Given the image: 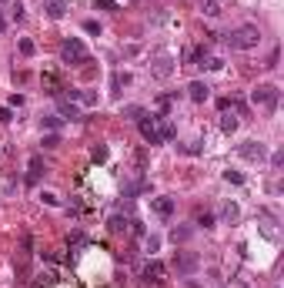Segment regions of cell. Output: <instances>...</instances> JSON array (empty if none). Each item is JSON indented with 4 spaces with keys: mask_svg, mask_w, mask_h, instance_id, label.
<instances>
[{
    "mask_svg": "<svg viewBox=\"0 0 284 288\" xmlns=\"http://www.w3.org/2000/svg\"><path fill=\"white\" fill-rule=\"evenodd\" d=\"M57 144H60L57 134H47V138H44V147H57Z\"/></svg>",
    "mask_w": 284,
    "mask_h": 288,
    "instance_id": "cell-32",
    "label": "cell"
},
{
    "mask_svg": "<svg viewBox=\"0 0 284 288\" xmlns=\"http://www.w3.org/2000/svg\"><path fill=\"white\" fill-rule=\"evenodd\" d=\"M251 101H254L257 108H264V111H274L278 101H281V90L274 84H257L254 90H251Z\"/></svg>",
    "mask_w": 284,
    "mask_h": 288,
    "instance_id": "cell-3",
    "label": "cell"
},
{
    "mask_svg": "<svg viewBox=\"0 0 284 288\" xmlns=\"http://www.w3.org/2000/svg\"><path fill=\"white\" fill-rule=\"evenodd\" d=\"M224 181H227V184H244V174H241V171H231V168H227V171H224Z\"/></svg>",
    "mask_w": 284,
    "mask_h": 288,
    "instance_id": "cell-22",
    "label": "cell"
},
{
    "mask_svg": "<svg viewBox=\"0 0 284 288\" xmlns=\"http://www.w3.org/2000/svg\"><path fill=\"white\" fill-rule=\"evenodd\" d=\"M221 218H224V221H231V225H234V221L241 218V208H237V204H234V201H227L224 208H221Z\"/></svg>",
    "mask_w": 284,
    "mask_h": 288,
    "instance_id": "cell-17",
    "label": "cell"
},
{
    "mask_svg": "<svg viewBox=\"0 0 284 288\" xmlns=\"http://www.w3.org/2000/svg\"><path fill=\"white\" fill-rule=\"evenodd\" d=\"M187 97H191L194 104H204V101L211 97V87L204 84V81H191V84H187Z\"/></svg>",
    "mask_w": 284,
    "mask_h": 288,
    "instance_id": "cell-9",
    "label": "cell"
},
{
    "mask_svg": "<svg viewBox=\"0 0 284 288\" xmlns=\"http://www.w3.org/2000/svg\"><path fill=\"white\" fill-rule=\"evenodd\" d=\"M164 275H167V265H164V261L150 258L147 265H144V278H147V282H154V285H161V282H164Z\"/></svg>",
    "mask_w": 284,
    "mask_h": 288,
    "instance_id": "cell-8",
    "label": "cell"
},
{
    "mask_svg": "<svg viewBox=\"0 0 284 288\" xmlns=\"http://www.w3.org/2000/svg\"><path fill=\"white\" fill-rule=\"evenodd\" d=\"M124 114L131 117V121H141V117H144V114H147V111H144L141 104H127V108H124Z\"/></svg>",
    "mask_w": 284,
    "mask_h": 288,
    "instance_id": "cell-20",
    "label": "cell"
},
{
    "mask_svg": "<svg viewBox=\"0 0 284 288\" xmlns=\"http://www.w3.org/2000/svg\"><path fill=\"white\" fill-rule=\"evenodd\" d=\"M137 127L147 144H164V114H144L137 121Z\"/></svg>",
    "mask_w": 284,
    "mask_h": 288,
    "instance_id": "cell-2",
    "label": "cell"
},
{
    "mask_svg": "<svg viewBox=\"0 0 284 288\" xmlns=\"http://www.w3.org/2000/svg\"><path fill=\"white\" fill-rule=\"evenodd\" d=\"M237 124H241V121H237V114H221V131H224V134H234V131H237Z\"/></svg>",
    "mask_w": 284,
    "mask_h": 288,
    "instance_id": "cell-16",
    "label": "cell"
},
{
    "mask_svg": "<svg viewBox=\"0 0 284 288\" xmlns=\"http://www.w3.org/2000/svg\"><path fill=\"white\" fill-rule=\"evenodd\" d=\"M57 117H64V121H77V117H81V111H77V104H74V101L57 97Z\"/></svg>",
    "mask_w": 284,
    "mask_h": 288,
    "instance_id": "cell-10",
    "label": "cell"
},
{
    "mask_svg": "<svg viewBox=\"0 0 284 288\" xmlns=\"http://www.w3.org/2000/svg\"><path fill=\"white\" fill-rule=\"evenodd\" d=\"M0 3H7V0H0Z\"/></svg>",
    "mask_w": 284,
    "mask_h": 288,
    "instance_id": "cell-36",
    "label": "cell"
},
{
    "mask_svg": "<svg viewBox=\"0 0 284 288\" xmlns=\"http://www.w3.org/2000/svg\"><path fill=\"white\" fill-rule=\"evenodd\" d=\"M94 7H97V10H117L114 0H94Z\"/></svg>",
    "mask_w": 284,
    "mask_h": 288,
    "instance_id": "cell-29",
    "label": "cell"
},
{
    "mask_svg": "<svg viewBox=\"0 0 284 288\" xmlns=\"http://www.w3.org/2000/svg\"><path fill=\"white\" fill-rule=\"evenodd\" d=\"M0 121H3V124L14 121V108H0Z\"/></svg>",
    "mask_w": 284,
    "mask_h": 288,
    "instance_id": "cell-31",
    "label": "cell"
},
{
    "mask_svg": "<svg viewBox=\"0 0 284 288\" xmlns=\"http://www.w3.org/2000/svg\"><path fill=\"white\" fill-rule=\"evenodd\" d=\"M150 211L161 215V218H170L174 215V198H150Z\"/></svg>",
    "mask_w": 284,
    "mask_h": 288,
    "instance_id": "cell-12",
    "label": "cell"
},
{
    "mask_svg": "<svg viewBox=\"0 0 284 288\" xmlns=\"http://www.w3.org/2000/svg\"><path fill=\"white\" fill-rule=\"evenodd\" d=\"M224 44L231 51H251V47L261 44V30H257V24H244V27L224 34Z\"/></svg>",
    "mask_w": 284,
    "mask_h": 288,
    "instance_id": "cell-1",
    "label": "cell"
},
{
    "mask_svg": "<svg viewBox=\"0 0 284 288\" xmlns=\"http://www.w3.org/2000/svg\"><path fill=\"white\" fill-rule=\"evenodd\" d=\"M217 288H227V285H217Z\"/></svg>",
    "mask_w": 284,
    "mask_h": 288,
    "instance_id": "cell-35",
    "label": "cell"
},
{
    "mask_svg": "<svg viewBox=\"0 0 284 288\" xmlns=\"http://www.w3.org/2000/svg\"><path fill=\"white\" fill-rule=\"evenodd\" d=\"M84 30L90 34V37H100V30H104V27H100L97 20H84Z\"/></svg>",
    "mask_w": 284,
    "mask_h": 288,
    "instance_id": "cell-26",
    "label": "cell"
},
{
    "mask_svg": "<svg viewBox=\"0 0 284 288\" xmlns=\"http://www.w3.org/2000/svg\"><path fill=\"white\" fill-rule=\"evenodd\" d=\"M150 74H154V77H161V81L170 77V74H174V57L164 54V51H161V54H154V60H150Z\"/></svg>",
    "mask_w": 284,
    "mask_h": 288,
    "instance_id": "cell-6",
    "label": "cell"
},
{
    "mask_svg": "<svg viewBox=\"0 0 284 288\" xmlns=\"http://www.w3.org/2000/svg\"><path fill=\"white\" fill-rule=\"evenodd\" d=\"M90 158H94L97 164H104V161H107V147H104V144H94V147H90Z\"/></svg>",
    "mask_w": 284,
    "mask_h": 288,
    "instance_id": "cell-19",
    "label": "cell"
},
{
    "mask_svg": "<svg viewBox=\"0 0 284 288\" xmlns=\"http://www.w3.org/2000/svg\"><path fill=\"white\" fill-rule=\"evenodd\" d=\"M40 124H44V127H47V131H60V124H64V117H44V121H40Z\"/></svg>",
    "mask_w": 284,
    "mask_h": 288,
    "instance_id": "cell-21",
    "label": "cell"
},
{
    "mask_svg": "<svg viewBox=\"0 0 284 288\" xmlns=\"http://www.w3.org/2000/svg\"><path fill=\"white\" fill-rule=\"evenodd\" d=\"M198 225L200 228H211V225H214V215H211V211H198Z\"/></svg>",
    "mask_w": 284,
    "mask_h": 288,
    "instance_id": "cell-24",
    "label": "cell"
},
{
    "mask_svg": "<svg viewBox=\"0 0 284 288\" xmlns=\"http://www.w3.org/2000/svg\"><path fill=\"white\" fill-rule=\"evenodd\" d=\"M170 238H174V241H187V238H191V228H174Z\"/></svg>",
    "mask_w": 284,
    "mask_h": 288,
    "instance_id": "cell-27",
    "label": "cell"
},
{
    "mask_svg": "<svg viewBox=\"0 0 284 288\" xmlns=\"http://www.w3.org/2000/svg\"><path fill=\"white\" fill-rule=\"evenodd\" d=\"M40 201H44V204H50V208H60V198H57L54 191H40Z\"/></svg>",
    "mask_w": 284,
    "mask_h": 288,
    "instance_id": "cell-23",
    "label": "cell"
},
{
    "mask_svg": "<svg viewBox=\"0 0 284 288\" xmlns=\"http://www.w3.org/2000/svg\"><path fill=\"white\" fill-rule=\"evenodd\" d=\"M33 51H37V47H33V40H27V37H24V40H20V54H24V57H30Z\"/></svg>",
    "mask_w": 284,
    "mask_h": 288,
    "instance_id": "cell-28",
    "label": "cell"
},
{
    "mask_svg": "<svg viewBox=\"0 0 284 288\" xmlns=\"http://www.w3.org/2000/svg\"><path fill=\"white\" fill-rule=\"evenodd\" d=\"M127 228H131V218H127V215H111V218H107V231H111V234H124Z\"/></svg>",
    "mask_w": 284,
    "mask_h": 288,
    "instance_id": "cell-13",
    "label": "cell"
},
{
    "mask_svg": "<svg viewBox=\"0 0 284 288\" xmlns=\"http://www.w3.org/2000/svg\"><path fill=\"white\" fill-rule=\"evenodd\" d=\"M200 10H204V17H217V14H221L217 0H200Z\"/></svg>",
    "mask_w": 284,
    "mask_h": 288,
    "instance_id": "cell-18",
    "label": "cell"
},
{
    "mask_svg": "<svg viewBox=\"0 0 284 288\" xmlns=\"http://www.w3.org/2000/svg\"><path fill=\"white\" fill-rule=\"evenodd\" d=\"M10 14H14V20H24V14H27V10H24V3H14V7H10Z\"/></svg>",
    "mask_w": 284,
    "mask_h": 288,
    "instance_id": "cell-30",
    "label": "cell"
},
{
    "mask_svg": "<svg viewBox=\"0 0 284 288\" xmlns=\"http://www.w3.org/2000/svg\"><path fill=\"white\" fill-rule=\"evenodd\" d=\"M3 30H7V20H3V14H0V34H3Z\"/></svg>",
    "mask_w": 284,
    "mask_h": 288,
    "instance_id": "cell-34",
    "label": "cell"
},
{
    "mask_svg": "<svg viewBox=\"0 0 284 288\" xmlns=\"http://www.w3.org/2000/svg\"><path fill=\"white\" fill-rule=\"evenodd\" d=\"M237 154H241L244 161H264V158H267V147L261 141H244L237 147Z\"/></svg>",
    "mask_w": 284,
    "mask_h": 288,
    "instance_id": "cell-7",
    "label": "cell"
},
{
    "mask_svg": "<svg viewBox=\"0 0 284 288\" xmlns=\"http://www.w3.org/2000/svg\"><path fill=\"white\" fill-rule=\"evenodd\" d=\"M157 245H161V238H154V234H150V238H147V252H157Z\"/></svg>",
    "mask_w": 284,
    "mask_h": 288,
    "instance_id": "cell-33",
    "label": "cell"
},
{
    "mask_svg": "<svg viewBox=\"0 0 284 288\" xmlns=\"http://www.w3.org/2000/svg\"><path fill=\"white\" fill-rule=\"evenodd\" d=\"M127 84H131V74H124V71H117V74L111 77V94H114V97H120V90H124Z\"/></svg>",
    "mask_w": 284,
    "mask_h": 288,
    "instance_id": "cell-15",
    "label": "cell"
},
{
    "mask_svg": "<svg viewBox=\"0 0 284 288\" xmlns=\"http://www.w3.org/2000/svg\"><path fill=\"white\" fill-rule=\"evenodd\" d=\"M60 60H64V64H87V47H84V40L67 37V40L60 44Z\"/></svg>",
    "mask_w": 284,
    "mask_h": 288,
    "instance_id": "cell-4",
    "label": "cell"
},
{
    "mask_svg": "<svg viewBox=\"0 0 284 288\" xmlns=\"http://www.w3.org/2000/svg\"><path fill=\"white\" fill-rule=\"evenodd\" d=\"M44 10H47V17H50V20H60V17L67 14V3H64V0H47V3H44Z\"/></svg>",
    "mask_w": 284,
    "mask_h": 288,
    "instance_id": "cell-14",
    "label": "cell"
},
{
    "mask_svg": "<svg viewBox=\"0 0 284 288\" xmlns=\"http://www.w3.org/2000/svg\"><path fill=\"white\" fill-rule=\"evenodd\" d=\"M40 174H44V158L40 154H30V164H27V184L30 188L40 181Z\"/></svg>",
    "mask_w": 284,
    "mask_h": 288,
    "instance_id": "cell-11",
    "label": "cell"
},
{
    "mask_svg": "<svg viewBox=\"0 0 284 288\" xmlns=\"http://www.w3.org/2000/svg\"><path fill=\"white\" fill-rule=\"evenodd\" d=\"M198 268H200V258L194 255V252H177V255H174V271H177L181 278L194 275Z\"/></svg>",
    "mask_w": 284,
    "mask_h": 288,
    "instance_id": "cell-5",
    "label": "cell"
},
{
    "mask_svg": "<svg viewBox=\"0 0 284 288\" xmlns=\"http://www.w3.org/2000/svg\"><path fill=\"white\" fill-rule=\"evenodd\" d=\"M181 151H184V154H200V151H204V141H191V144H184Z\"/></svg>",
    "mask_w": 284,
    "mask_h": 288,
    "instance_id": "cell-25",
    "label": "cell"
}]
</instances>
